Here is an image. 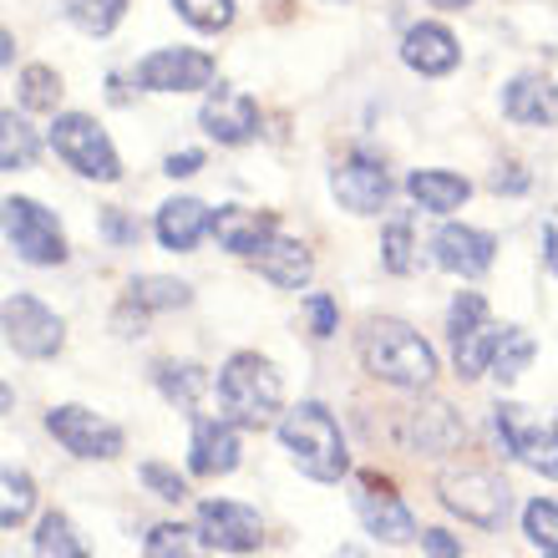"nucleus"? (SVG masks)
Masks as SVG:
<instances>
[{
  "mask_svg": "<svg viewBox=\"0 0 558 558\" xmlns=\"http://www.w3.org/2000/svg\"><path fill=\"white\" fill-rule=\"evenodd\" d=\"M544 558H558V554H544Z\"/></svg>",
  "mask_w": 558,
  "mask_h": 558,
  "instance_id": "46",
  "label": "nucleus"
},
{
  "mask_svg": "<svg viewBox=\"0 0 558 558\" xmlns=\"http://www.w3.org/2000/svg\"><path fill=\"white\" fill-rule=\"evenodd\" d=\"M493 432H498L508 457H518L523 468H533L538 477H554L558 483V426H544L529 407H518V401H498V407H493Z\"/></svg>",
  "mask_w": 558,
  "mask_h": 558,
  "instance_id": "6",
  "label": "nucleus"
},
{
  "mask_svg": "<svg viewBox=\"0 0 558 558\" xmlns=\"http://www.w3.org/2000/svg\"><path fill=\"white\" fill-rule=\"evenodd\" d=\"M102 234L112 239V244H137V239H143V229H137V219H128L122 208H107V214H102Z\"/></svg>",
  "mask_w": 558,
  "mask_h": 558,
  "instance_id": "39",
  "label": "nucleus"
},
{
  "mask_svg": "<svg viewBox=\"0 0 558 558\" xmlns=\"http://www.w3.org/2000/svg\"><path fill=\"white\" fill-rule=\"evenodd\" d=\"M493 189H498V193H523V189H529V178H523L513 162H508V173H502V168L493 173Z\"/></svg>",
  "mask_w": 558,
  "mask_h": 558,
  "instance_id": "42",
  "label": "nucleus"
},
{
  "mask_svg": "<svg viewBox=\"0 0 558 558\" xmlns=\"http://www.w3.org/2000/svg\"><path fill=\"white\" fill-rule=\"evenodd\" d=\"M422 554L426 558H462V538H452L447 529H422Z\"/></svg>",
  "mask_w": 558,
  "mask_h": 558,
  "instance_id": "40",
  "label": "nucleus"
},
{
  "mask_svg": "<svg viewBox=\"0 0 558 558\" xmlns=\"http://www.w3.org/2000/svg\"><path fill=\"white\" fill-rule=\"evenodd\" d=\"M498 330L502 325L483 320L472 325V330H457L452 336V366L462 381H477V376H487L493 371V345H498Z\"/></svg>",
  "mask_w": 558,
  "mask_h": 558,
  "instance_id": "24",
  "label": "nucleus"
},
{
  "mask_svg": "<svg viewBox=\"0 0 558 558\" xmlns=\"http://www.w3.org/2000/svg\"><path fill=\"white\" fill-rule=\"evenodd\" d=\"M336 558H371V554H366V548H355V544H345Z\"/></svg>",
  "mask_w": 558,
  "mask_h": 558,
  "instance_id": "45",
  "label": "nucleus"
},
{
  "mask_svg": "<svg viewBox=\"0 0 558 558\" xmlns=\"http://www.w3.org/2000/svg\"><path fill=\"white\" fill-rule=\"evenodd\" d=\"M239 468V426L229 416H198L189 441L193 477H229Z\"/></svg>",
  "mask_w": 558,
  "mask_h": 558,
  "instance_id": "17",
  "label": "nucleus"
},
{
  "mask_svg": "<svg viewBox=\"0 0 558 558\" xmlns=\"http://www.w3.org/2000/svg\"><path fill=\"white\" fill-rule=\"evenodd\" d=\"M36 153H41V143L31 133V122L15 118V112H0V168L5 173H26Z\"/></svg>",
  "mask_w": 558,
  "mask_h": 558,
  "instance_id": "28",
  "label": "nucleus"
},
{
  "mask_svg": "<svg viewBox=\"0 0 558 558\" xmlns=\"http://www.w3.org/2000/svg\"><path fill=\"white\" fill-rule=\"evenodd\" d=\"M416 244H412V223H386V234H381V265L386 275H412L416 265Z\"/></svg>",
  "mask_w": 558,
  "mask_h": 558,
  "instance_id": "35",
  "label": "nucleus"
},
{
  "mask_svg": "<svg viewBox=\"0 0 558 558\" xmlns=\"http://www.w3.org/2000/svg\"><path fill=\"white\" fill-rule=\"evenodd\" d=\"M554 426H558V422H554Z\"/></svg>",
  "mask_w": 558,
  "mask_h": 558,
  "instance_id": "47",
  "label": "nucleus"
},
{
  "mask_svg": "<svg viewBox=\"0 0 558 558\" xmlns=\"http://www.w3.org/2000/svg\"><path fill=\"white\" fill-rule=\"evenodd\" d=\"M493 254H498V239L472 229V223H441L437 239H432V259H437L447 275L477 279L493 269Z\"/></svg>",
  "mask_w": 558,
  "mask_h": 558,
  "instance_id": "16",
  "label": "nucleus"
},
{
  "mask_svg": "<svg viewBox=\"0 0 558 558\" xmlns=\"http://www.w3.org/2000/svg\"><path fill=\"white\" fill-rule=\"evenodd\" d=\"M5 244H11L26 265H61L66 259V234H61V223L51 208H41L36 198H21V193H11L5 198Z\"/></svg>",
  "mask_w": 558,
  "mask_h": 558,
  "instance_id": "7",
  "label": "nucleus"
},
{
  "mask_svg": "<svg viewBox=\"0 0 558 558\" xmlns=\"http://www.w3.org/2000/svg\"><path fill=\"white\" fill-rule=\"evenodd\" d=\"M128 305L143 310V315H158V310H183V305H193V290L183 284V279L143 275V279H133V290H128Z\"/></svg>",
  "mask_w": 558,
  "mask_h": 558,
  "instance_id": "26",
  "label": "nucleus"
},
{
  "mask_svg": "<svg viewBox=\"0 0 558 558\" xmlns=\"http://www.w3.org/2000/svg\"><path fill=\"white\" fill-rule=\"evenodd\" d=\"M153 381H158V391L173 401L178 412L198 416L193 407H198V397H204V386H208L204 366H193V361H158V366H153Z\"/></svg>",
  "mask_w": 558,
  "mask_h": 558,
  "instance_id": "25",
  "label": "nucleus"
},
{
  "mask_svg": "<svg viewBox=\"0 0 558 558\" xmlns=\"http://www.w3.org/2000/svg\"><path fill=\"white\" fill-rule=\"evenodd\" d=\"M432 5H437V11H468L472 0H432Z\"/></svg>",
  "mask_w": 558,
  "mask_h": 558,
  "instance_id": "44",
  "label": "nucleus"
},
{
  "mask_svg": "<svg viewBox=\"0 0 558 558\" xmlns=\"http://www.w3.org/2000/svg\"><path fill=\"white\" fill-rule=\"evenodd\" d=\"M137 477H143V487L153 493V498H162V502H183V498H189V477H183V472H173V468H162V462H143V468H137Z\"/></svg>",
  "mask_w": 558,
  "mask_h": 558,
  "instance_id": "37",
  "label": "nucleus"
},
{
  "mask_svg": "<svg viewBox=\"0 0 558 558\" xmlns=\"http://www.w3.org/2000/svg\"><path fill=\"white\" fill-rule=\"evenodd\" d=\"M407 193L416 198V208L447 219V214H457V208L472 198V183L462 173H447V168H416V173L407 178Z\"/></svg>",
  "mask_w": 558,
  "mask_h": 558,
  "instance_id": "23",
  "label": "nucleus"
},
{
  "mask_svg": "<svg viewBox=\"0 0 558 558\" xmlns=\"http://www.w3.org/2000/svg\"><path fill=\"white\" fill-rule=\"evenodd\" d=\"M214 391H219L223 416H229L234 426H250V432H259V426H269V422L284 416V381H279V371L269 366L259 351L229 355V361L219 366Z\"/></svg>",
  "mask_w": 558,
  "mask_h": 558,
  "instance_id": "3",
  "label": "nucleus"
},
{
  "mask_svg": "<svg viewBox=\"0 0 558 558\" xmlns=\"http://www.w3.org/2000/svg\"><path fill=\"white\" fill-rule=\"evenodd\" d=\"M193 544H198L193 529H183V523H158V529H147V538H143V558H193Z\"/></svg>",
  "mask_w": 558,
  "mask_h": 558,
  "instance_id": "33",
  "label": "nucleus"
},
{
  "mask_svg": "<svg viewBox=\"0 0 558 558\" xmlns=\"http://www.w3.org/2000/svg\"><path fill=\"white\" fill-rule=\"evenodd\" d=\"M437 493L441 502L452 508L462 523H472V529H502V518H508V483H502L493 468H483V462H462V468H447L437 477Z\"/></svg>",
  "mask_w": 558,
  "mask_h": 558,
  "instance_id": "4",
  "label": "nucleus"
},
{
  "mask_svg": "<svg viewBox=\"0 0 558 558\" xmlns=\"http://www.w3.org/2000/svg\"><path fill=\"white\" fill-rule=\"evenodd\" d=\"M330 193H336V204L345 208V214L371 219V214H381L386 198H391V178H386V168L376 158H361V153H355V158L336 162Z\"/></svg>",
  "mask_w": 558,
  "mask_h": 558,
  "instance_id": "14",
  "label": "nucleus"
},
{
  "mask_svg": "<svg viewBox=\"0 0 558 558\" xmlns=\"http://www.w3.org/2000/svg\"><path fill=\"white\" fill-rule=\"evenodd\" d=\"M361 366L397 391H426L437 381V351L407 320H386V315L361 330Z\"/></svg>",
  "mask_w": 558,
  "mask_h": 558,
  "instance_id": "1",
  "label": "nucleus"
},
{
  "mask_svg": "<svg viewBox=\"0 0 558 558\" xmlns=\"http://www.w3.org/2000/svg\"><path fill=\"white\" fill-rule=\"evenodd\" d=\"M401 61L422 76H447L457 61H462V46H457V36L447 26H437V21H416V26L401 36Z\"/></svg>",
  "mask_w": 558,
  "mask_h": 558,
  "instance_id": "19",
  "label": "nucleus"
},
{
  "mask_svg": "<svg viewBox=\"0 0 558 558\" xmlns=\"http://www.w3.org/2000/svg\"><path fill=\"white\" fill-rule=\"evenodd\" d=\"M529 361H533V336L523 325H502L498 345H493V376H498L502 386H513L518 376L529 371Z\"/></svg>",
  "mask_w": 558,
  "mask_h": 558,
  "instance_id": "29",
  "label": "nucleus"
},
{
  "mask_svg": "<svg viewBox=\"0 0 558 558\" xmlns=\"http://www.w3.org/2000/svg\"><path fill=\"white\" fill-rule=\"evenodd\" d=\"M5 345L26 361H51L66 345V320L31 294H11L5 300Z\"/></svg>",
  "mask_w": 558,
  "mask_h": 558,
  "instance_id": "8",
  "label": "nucleus"
},
{
  "mask_svg": "<svg viewBox=\"0 0 558 558\" xmlns=\"http://www.w3.org/2000/svg\"><path fill=\"white\" fill-rule=\"evenodd\" d=\"M51 147H57V158L66 162L72 173L92 178V183H118L122 178L118 147L102 133V122L87 118V112H57V122H51Z\"/></svg>",
  "mask_w": 558,
  "mask_h": 558,
  "instance_id": "5",
  "label": "nucleus"
},
{
  "mask_svg": "<svg viewBox=\"0 0 558 558\" xmlns=\"http://www.w3.org/2000/svg\"><path fill=\"white\" fill-rule=\"evenodd\" d=\"M61 11H66V21H72L76 31L107 36V31L128 15V0H61Z\"/></svg>",
  "mask_w": 558,
  "mask_h": 558,
  "instance_id": "30",
  "label": "nucleus"
},
{
  "mask_svg": "<svg viewBox=\"0 0 558 558\" xmlns=\"http://www.w3.org/2000/svg\"><path fill=\"white\" fill-rule=\"evenodd\" d=\"M21 107H26V112H57L61 76L51 72V66H26V72H21Z\"/></svg>",
  "mask_w": 558,
  "mask_h": 558,
  "instance_id": "32",
  "label": "nucleus"
},
{
  "mask_svg": "<svg viewBox=\"0 0 558 558\" xmlns=\"http://www.w3.org/2000/svg\"><path fill=\"white\" fill-rule=\"evenodd\" d=\"M544 259L558 275V214H548V223H544Z\"/></svg>",
  "mask_w": 558,
  "mask_h": 558,
  "instance_id": "43",
  "label": "nucleus"
},
{
  "mask_svg": "<svg viewBox=\"0 0 558 558\" xmlns=\"http://www.w3.org/2000/svg\"><path fill=\"white\" fill-rule=\"evenodd\" d=\"M254 269L275 284V290H305L310 275H315V259H310V250L300 244V239H269L265 250L254 254Z\"/></svg>",
  "mask_w": 558,
  "mask_h": 558,
  "instance_id": "22",
  "label": "nucleus"
},
{
  "mask_svg": "<svg viewBox=\"0 0 558 558\" xmlns=\"http://www.w3.org/2000/svg\"><path fill=\"white\" fill-rule=\"evenodd\" d=\"M468 437L462 416L447 407V401H422L412 412L401 416V441L407 452H422V457H441V452H457Z\"/></svg>",
  "mask_w": 558,
  "mask_h": 558,
  "instance_id": "15",
  "label": "nucleus"
},
{
  "mask_svg": "<svg viewBox=\"0 0 558 558\" xmlns=\"http://www.w3.org/2000/svg\"><path fill=\"white\" fill-rule=\"evenodd\" d=\"M193 533H198V544L214 548V554H254V548L265 544V523H259V513L244 508V502H229V498L198 502Z\"/></svg>",
  "mask_w": 558,
  "mask_h": 558,
  "instance_id": "9",
  "label": "nucleus"
},
{
  "mask_svg": "<svg viewBox=\"0 0 558 558\" xmlns=\"http://www.w3.org/2000/svg\"><path fill=\"white\" fill-rule=\"evenodd\" d=\"M214 57L193 46H162L153 57L137 61V87L147 92H204L214 87Z\"/></svg>",
  "mask_w": 558,
  "mask_h": 558,
  "instance_id": "12",
  "label": "nucleus"
},
{
  "mask_svg": "<svg viewBox=\"0 0 558 558\" xmlns=\"http://www.w3.org/2000/svg\"><path fill=\"white\" fill-rule=\"evenodd\" d=\"M214 239H219V250L239 254V259H254V254L265 250L269 239H275V214L269 208H219L214 214Z\"/></svg>",
  "mask_w": 558,
  "mask_h": 558,
  "instance_id": "20",
  "label": "nucleus"
},
{
  "mask_svg": "<svg viewBox=\"0 0 558 558\" xmlns=\"http://www.w3.org/2000/svg\"><path fill=\"white\" fill-rule=\"evenodd\" d=\"M46 432L72 457H82V462H112L122 452V426L87 412V407H72V401L46 412Z\"/></svg>",
  "mask_w": 558,
  "mask_h": 558,
  "instance_id": "10",
  "label": "nucleus"
},
{
  "mask_svg": "<svg viewBox=\"0 0 558 558\" xmlns=\"http://www.w3.org/2000/svg\"><path fill=\"white\" fill-rule=\"evenodd\" d=\"M36 558H92L87 544H82V533L72 529V518L66 513H46L36 523V544H31Z\"/></svg>",
  "mask_w": 558,
  "mask_h": 558,
  "instance_id": "27",
  "label": "nucleus"
},
{
  "mask_svg": "<svg viewBox=\"0 0 558 558\" xmlns=\"http://www.w3.org/2000/svg\"><path fill=\"white\" fill-rule=\"evenodd\" d=\"M502 118L518 128H554L558 122V87L538 72H523L502 87Z\"/></svg>",
  "mask_w": 558,
  "mask_h": 558,
  "instance_id": "18",
  "label": "nucleus"
},
{
  "mask_svg": "<svg viewBox=\"0 0 558 558\" xmlns=\"http://www.w3.org/2000/svg\"><path fill=\"white\" fill-rule=\"evenodd\" d=\"M305 305H310V325H315V336H320V340L336 336V330H340V310H336V300H330V294H310Z\"/></svg>",
  "mask_w": 558,
  "mask_h": 558,
  "instance_id": "38",
  "label": "nucleus"
},
{
  "mask_svg": "<svg viewBox=\"0 0 558 558\" xmlns=\"http://www.w3.org/2000/svg\"><path fill=\"white\" fill-rule=\"evenodd\" d=\"M523 533H529L533 548H544V554H558V502L533 498L529 508H523Z\"/></svg>",
  "mask_w": 558,
  "mask_h": 558,
  "instance_id": "34",
  "label": "nucleus"
},
{
  "mask_svg": "<svg viewBox=\"0 0 558 558\" xmlns=\"http://www.w3.org/2000/svg\"><path fill=\"white\" fill-rule=\"evenodd\" d=\"M204 168V153L198 147H189V153H168V162H162V173L168 178H193Z\"/></svg>",
  "mask_w": 558,
  "mask_h": 558,
  "instance_id": "41",
  "label": "nucleus"
},
{
  "mask_svg": "<svg viewBox=\"0 0 558 558\" xmlns=\"http://www.w3.org/2000/svg\"><path fill=\"white\" fill-rule=\"evenodd\" d=\"M158 244L173 254H189L198 250V239L214 234V214H208V204H198V198H168V204L158 208Z\"/></svg>",
  "mask_w": 558,
  "mask_h": 558,
  "instance_id": "21",
  "label": "nucleus"
},
{
  "mask_svg": "<svg viewBox=\"0 0 558 558\" xmlns=\"http://www.w3.org/2000/svg\"><path fill=\"white\" fill-rule=\"evenodd\" d=\"M279 447L290 452V462L315 483H340L351 472V452H345V437H340V422L330 416V407L320 401H300L275 422Z\"/></svg>",
  "mask_w": 558,
  "mask_h": 558,
  "instance_id": "2",
  "label": "nucleus"
},
{
  "mask_svg": "<svg viewBox=\"0 0 558 558\" xmlns=\"http://www.w3.org/2000/svg\"><path fill=\"white\" fill-rule=\"evenodd\" d=\"M355 518L366 523V533H376V538L391 548L422 538L412 508H407V502L391 493V483H381L376 472H361V477H355Z\"/></svg>",
  "mask_w": 558,
  "mask_h": 558,
  "instance_id": "11",
  "label": "nucleus"
},
{
  "mask_svg": "<svg viewBox=\"0 0 558 558\" xmlns=\"http://www.w3.org/2000/svg\"><path fill=\"white\" fill-rule=\"evenodd\" d=\"M36 508V483H31V472H15L5 468L0 477V529H21Z\"/></svg>",
  "mask_w": 558,
  "mask_h": 558,
  "instance_id": "31",
  "label": "nucleus"
},
{
  "mask_svg": "<svg viewBox=\"0 0 558 558\" xmlns=\"http://www.w3.org/2000/svg\"><path fill=\"white\" fill-rule=\"evenodd\" d=\"M173 11L198 31H223L234 21V0H173Z\"/></svg>",
  "mask_w": 558,
  "mask_h": 558,
  "instance_id": "36",
  "label": "nucleus"
},
{
  "mask_svg": "<svg viewBox=\"0 0 558 558\" xmlns=\"http://www.w3.org/2000/svg\"><path fill=\"white\" fill-rule=\"evenodd\" d=\"M198 128L219 147H239L259 137V102L239 87H208L204 107H198Z\"/></svg>",
  "mask_w": 558,
  "mask_h": 558,
  "instance_id": "13",
  "label": "nucleus"
}]
</instances>
